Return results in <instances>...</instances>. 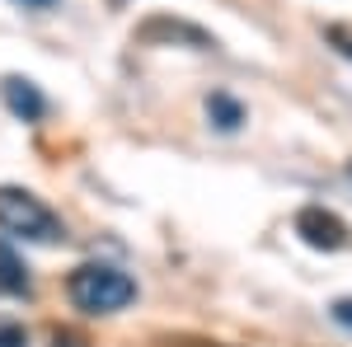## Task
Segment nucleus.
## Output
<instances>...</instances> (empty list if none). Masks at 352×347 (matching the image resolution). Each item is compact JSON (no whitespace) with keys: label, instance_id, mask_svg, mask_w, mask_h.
I'll return each instance as SVG.
<instances>
[{"label":"nucleus","instance_id":"obj_1","mask_svg":"<svg viewBox=\"0 0 352 347\" xmlns=\"http://www.w3.org/2000/svg\"><path fill=\"white\" fill-rule=\"evenodd\" d=\"M66 295L85 315H118L136 300V282L113 263H80L66 277Z\"/></svg>","mask_w":352,"mask_h":347},{"label":"nucleus","instance_id":"obj_2","mask_svg":"<svg viewBox=\"0 0 352 347\" xmlns=\"http://www.w3.org/2000/svg\"><path fill=\"white\" fill-rule=\"evenodd\" d=\"M0 230L14 235V240H28V244H56L66 240V225L61 216L28 188H14V183H0Z\"/></svg>","mask_w":352,"mask_h":347},{"label":"nucleus","instance_id":"obj_3","mask_svg":"<svg viewBox=\"0 0 352 347\" xmlns=\"http://www.w3.org/2000/svg\"><path fill=\"white\" fill-rule=\"evenodd\" d=\"M132 38L146 43V47H188V52H212L217 47V38L207 28L192 24V19H179V14H151V19L136 24Z\"/></svg>","mask_w":352,"mask_h":347},{"label":"nucleus","instance_id":"obj_4","mask_svg":"<svg viewBox=\"0 0 352 347\" xmlns=\"http://www.w3.org/2000/svg\"><path fill=\"white\" fill-rule=\"evenodd\" d=\"M296 235L320 254H343L352 249V225L329 207H300L296 212Z\"/></svg>","mask_w":352,"mask_h":347},{"label":"nucleus","instance_id":"obj_5","mask_svg":"<svg viewBox=\"0 0 352 347\" xmlns=\"http://www.w3.org/2000/svg\"><path fill=\"white\" fill-rule=\"evenodd\" d=\"M0 94H5V108L19 117V122H43V113H47V99H43V89L33 80H19V76H10V80L0 85Z\"/></svg>","mask_w":352,"mask_h":347},{"label":"nucleus","instance_id":"obj_6","mask_svg":"<svg viewBox=\"0 0 352 347\" xmlns=\"http://www.w3.org/2000/svg\"><path fill=\"white\" fill-rule=\"evenodd\" d=\"M207 122L217 127V132H240L244 127V104L235 99V94H226V89H217L212 99H207Z\"/></svg>","mask_w":352,"mask_h":347},{"label":"nucleus","instance_id":"obj_7","mask_svg":"<svg viewBox=\"0 0 352 347\" xmlns=\"http://www.w3.org/2000/svg\"><path fill=\"white\" fill-rule=\"evenodd\" d=\"M28 291H33V282H28L24 258L10 244H0V295H28Z\"/></svg>","mask_w":352,"mask_h":347},{"label":"nucleus","instance_id":"obj_8","mask_svg":"<svg viewBox=\"0 0 352 347\" xmlns=\"http://www.w3.org/2000/svg\"><path fill=\"white\" fill-rule=\"evenodd\" d=\"M324 43L338 56H348V61H352V24H324Z\"/></svg>","mask_w":352,"mask_h":347},{"label":"nucleus","instance_id":"obj_9","mask_svg":"<svg viewBox=\"0 0 352 347\" xmlns=\"http://www.w3.org/2000/svg\"><path fill=\"white\" fill-rule=\"evenodd\" d=\"M0 347H28V328L19 320H0Z\"/></svg>","mask_w":352,"mask_h":347},{"label":"nucleus","instance_id":"obj_10","mask_svg":"<svg viewBox=\"0 0 352 347\" xmlns=\"http://www.w3.org/2000/svg\"><path fill=\"white\" fill-rule=\"evenodd\" d=\"M333 324H343V328H352V295H343V300H333Z\"/></svg>","mask_w":352,"mask_h":347},{"label":"nucleus","instance_id":"obj_11","mask_svg":"<svg viewBox=\"0 0 352 347\" xmlns=\"http://www.w3.org/2000/svg\"><path fill=\"white\" fill-rule=\"evenodd\" d=\"M160 347H226V343H207V338H160Z\"/></svg>","mask_w":352,"mask_h":347},{"label":"nucleus","instance_id":"obj_12","mask_svg":"<svg viewBox=\"0 0 352 347\" xmlns=\"http://www.w3.org/2000/svg\"><path fill=\"white\" fill-rule=\"evenodd\" d=\"M52 347H85V338H76V333H56Z\"/></svg>","mask_w":352,"mask_h":347},{"label":"nucleus","instance_id":"obj_13","mask_svg":"<svg viewBox=\"0 0 352 347\" xmlns=\"http://www.w3.org/2000/svg\"><path fill=\"white\" fill-rule=\"evenodd\" d=\"M24 5H33V10H47V5H56V0H24Z\"/></svg>","mask_w":352,"mask_h":347},{"label":"nucleus","instance_id":"obj_14","mask_svg":"<svg viewBox=\"0 0 352 347\" xmlns=\"http://www.w3.org/2000/svg\"><path fill=\"white\" fill-rule=\"evenodd\" d=\"M348 179H352V164H348Z\"/></svg>","mask_w":352,"mask_h":347}]
</instances>
